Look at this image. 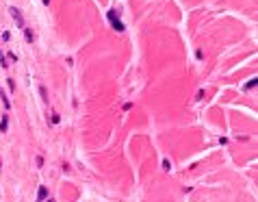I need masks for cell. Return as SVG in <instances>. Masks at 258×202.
Wrapping results in <instances>:
<instances>
[{
	"mask_svg": "<svg viewBox=\"0 0 258 202\" xmlns=\"http://www.w3.org/2000/svg\"><path fill=\"white\" fill-rule=\"evenodd\" d=\"M11 11V15H13V20H15V24H17V28H26V24H24V17H22V13H20V9H15V7H11L9 9Z\"/></svg>",
	"mask_w": 258,
	"mask_h": 202,
	"instance_id": "obj_1",
	"label": "cell"
},
{
	"mask_svg": "<svg viewBox=\"0 0 258 202\" xmlns=\"http://www.w3.org/2000/svg\"><path fill=\"white\" fill-rule=\"evenodd\" d=\"M46 196H48L46 185H39V191H37V202H46Z\"/></svg>",
	"mask_w": 258,
	"mask_h": 202,
	"instance_id": "obj_2",
	"label": "cell"
},
{
	"mask_svg": "<svg viewBox=\"0 0 258 202\" xmlns=\"http://www.w3.org/2000/svg\"><path fill=\"white\" fill-rule=\"evenodd\" d=\"M7 126H9V115H2V122H0V133H7Z\"/></svg>",
	"mask_w": 258,
	"mask_h": 202,
	"instance_id": "obj_3",
	"label": "cell"
},
{
	"mask_svg": "<svg viewBox=\"0 0 258 202\" xmlns=\"http://www.w3.org/2000/svg\"><path fill=\"white\" fill-rule=\"evenodd\" d=\"M113 28H115L117 33H122V31H124V24H122L119 20H113Z\"/></svg>",
	"mask_w": 258,
	"mask_h": 202,
	"instance_id": "obj_4",
	"label": "cell"
},
{
	"mask_svg": "<svg viewBox=\"0 0 258 202\" xmlns=\"http://www.w3.org/2000/svg\"><path fill=\"white\" fill-rule=\"evenodd\" d=\"M0 98H2V102H4V106H7V109L11 106V102H9V98H7V94H4V91H0Z\"/></svg>",
	"mask_w": 258,
	"mask_h": 202,
	"instance_id": "obj_5",
	"label": "cell"
},
{
	"mask_svg": "<svg viewBox=\"0 0 258 202\" xmlns=\"http://www.w3.org/2000/svg\"><path fill=\"white\" fill-rule=\"evenodd\" d=\"M163 170H165V172H169V170H172V163H169L167 159H163Z\"/></svg>",
	"mask_w": 258,
	"mask_h": 202,
	"instance_id": "obj_6",
	"label": "cell"
},
{
	"mask_svg": "<svg viewBox=\"0 0 258 202\" xmlns=\"http://www.w3.org/2000/svg\"><path fill=\"white\" fill-rule=\"evenodd\" d=\"M106 15H109V20H111V22H113V20H117V15H115V11H113V9H111Z\"/></svg>",
	"mask_w": 258,
	"mask_h": 202,
	"instance_id": "obj_7",
	"label": "cell"
},
{
	"mask_svg": "<svg viewBox=\"0 0 258 202\" xmlns=\"http://www.w3.org/2000/svg\"><path fill=\"white\" fill-rule=\"evenodd\" d=\"M9 37H11V33H9V31H4V33H2V39H4V42H9Z\"/></svg>",
	"mask_w": 258,
	"mask_h": 202,
	"instance_id": "obj_8",
	"label": "cell"
},
{
	"mask_svg": "<svg viewBox=\"0 0 258 202\" xmlns=\"http://www.w3.org/2000/svg\"><path fill=\"white\" fill-rule=\"evenodd\" d=\"M48 2H50V0H43V4H48Z\"/></svg>",
	"mask_w": 258,
	"mask_h": 202,
	"instance_id": "obj_9",
	"label": "cell"
},
{
	"mask_svg": "<svg viewBox=\"0 0 258 202\" xmlns=\"http://www.w3.org/2000/svg\"><path fill=\"white\" fill-rule=\"evenodd\" d=\"M48 202H54V200H48Z\"/></svg>",
	"mask_w": 258,
	"mask_h": 202,
	"instance_id": "obj_10",
	"label": "cell"
}]
</instances>
